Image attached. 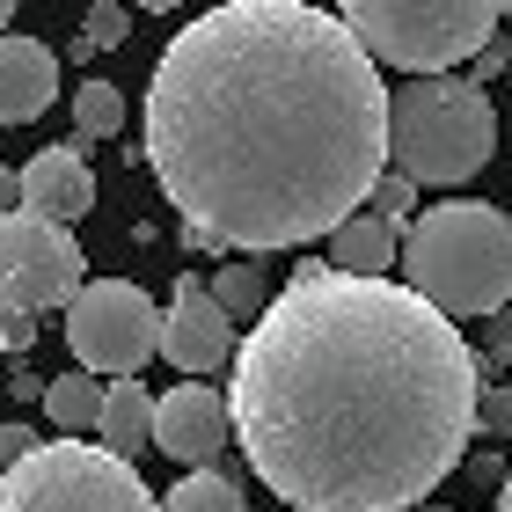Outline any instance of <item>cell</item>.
<instances>
[{
  "label": "cell",
  "mask_w": 512,
  "mask_h": 512,
  "mask_svg": "<svg viewBox=\"0 0 512 512\" xmlns=\"http://www.w3.org/2000/svg\"><path fill=\"white\" fill-rule=\"evenodd\" d=\"M147 169L198 242H330L388 176V88L337 8L227 0L161 44Z\"/></svg>",
  "instance_id": "6da1fadb"
},
{
  "label": "cell",
  "mask_w": 512,
  "mask_h": 512,
  "mask_svg": "<svg viewBox=\"0 0 512 512\" xmlns=\"http://www.w3.org/2000/svg\"><path fill=\"white\" fill-rule=\"evenodd\" d=\"M483 359L395 278L300 264L235 352V425L256 483L293 512H403L461 469Z\"/></svg>",
  "instance_id": "7a4b0ae2"
},
{
  "label": "cell",
  "mask_w": 512,
  "mask_h": 512,
  "mask_svg": "<svg viewBox=\"0 0 512 512\" xmlns=\"http://www.w3.org/2000/svg\"><path fill=\"white\" fill-rule=\"evenodd\" d=\"M410 293L439 315H505L512 308V213L483 198H447L403 235Z\"/></svg>",
  "instance_id": "3957f363"
},
{
  "label": "cell",
  "mask_w": 512,
  "mask_h": 512,
  "mask_svg": "<svg viewBox=\"0 0 512 512\" xmlns=\"http://www.w3.org/2000/svg\"><path fill=\"white\" fill-rule=\"evenodd\" d=\"M498 154L491 88L469 74H432L388 88V169L403 183H469Z\"/></svg>",
  "instance_id": "277c9868"
},
{
  "label": "cell",
  "mask_w": 512,
  "mask_h": 512,
  "mask_svg": "<svg viewBox=\"0 0 512 512\" xmlns=\"http://www.w3.org/2000/svg\"><path fill=\"white\" fill-rule=\"evenodd\" d=\"M337 22L374 66H395L410 81L454 74L461 59H476L498 37L491 0H344Z\"/></svg>",
  "instance_id": "5b68a950"
},
{
  "label": "cell",
  "mask_w": 512,
  "mask_h": 512,
  "mask_svg": "<svg viewBox=\"0 0 512 512\" xmlns=\"http://www.w3.org/2000/svg\"><path fill=\"white\" fill-rule=\"evenodd\" d=\"M0 512H154V491L132 461L88 439H44L0 476Z\"/></svg>",
  "instance_id": "8992f818"
},
{
  "label": "cell",
  "mask_w": 512,
  "mask_h": 512,
  "mask_svg": "<svg viewBox=\"0 0 512 512\" xmlns=\"http://www.w3.org/2000/svg\"><path fill=\"white\" fill-rule=\"evenodd\" d=\"M66 344H74L88 381L96 374L139 381V366L161 352V308L132 278H88V286L66 300Z\"/></svg>",
  "instance_id": "52a82bcc"
},
{
  "label": "cell",
  "mask_w": 512,
  "mask_h": 512,
  "mask_svg": "<svg viewBox=\"0 0 512 512\" xmlns=\"http://www.w3.org/2000/svg\"><path fill=\"white\" fill-rule=\"evenodd\" d=\"M88 286V256L74 242V227L8 213L0 220V315H44L66 308Z\"/></svg>",
  "instance_id": "ba28073f"
},
{
  "label": "cell",
  "mask_w": 512,
  "mask_h": 512,
  "mask_svg": "<svg viewBox=\"0 0 512 512\" xmlns=\"http://www.w3.org/2000/svg\"><path fill=\"white\" fill-rule=\"evenodd\" d=\"M227 352H235V322L213 308L205 278H176L169 308H161V359H169L176 374L205 381L213 366H227Z\"/></svg>",
  "instance_id": "9c48e42d"
},
{
  "label": "cell",
  "mask_w": 512,
  "mask_h": 512,
  "mask_svg": "<svg viewBox=\"0 0 512 512\" xmlns=\"http://www.w3.org/2000/svg\"><path fill=\"white\" fill-rule=\"evenodd\" d=\"M227 395L205 388V381H183L169 395H154V447L183 461V469H213L227 454Z\"/></svg>",
  "instance_id": "30bf717a"
},
{
  "label": "cell",
  "mask_w": 512,
  "mask_h": 512,
  "mask_svg": "<svg viewBox=\"0 0 512 512\" xmlns=\"http://www.w3.org/2000/svg\"><path fill=\"white\" fill-rule=\"evenodd\" d=\"M15 176H22V213H30V220L74 227V220L88 213V205H96V176H88V147H81V139L37 147Z\"/></svg>",
  "instance_id": "8fae6325"
},
{
  "label": "cell",
  "mask_w": 512,
  "mask_h": 512,
  "mask_svg": "<svg viewBox=\"0 0 512 512\" xmlns=\"http://www.w3.org/2000/svg\"><path fill=\"white\" fill-rule=\"evenodd\" d=\"M59 103V52L37 37H0V125H30Z\"/></svg>",
  "instance_id": "7c38bea8"
},
{
  "label": "cell",
  "mask_w": 512,
  "mask_h": 512,
  "mask_svg": "<svg viewBox=\"0 0 512 512\" xmlns=\"http://www.w3.org/2000/svg\"><path fill=\"white\" fill-rule=\"evenodd\" d=\"M96 447H103V454H118V461H132L139 447H154V395L139 388V381L103 388V410H96Z\"/></svg>",
  "instance_id": "4fadbf2b"
},
{
  "label": "cell",
  "mask_w": 512,
  "mask_h": 512,
  "mask_svg": "<svg viewBox=\"0 0 512 512\" xmlns=\"http://www.w3.org/2000/svg\"><path fill=\"white\" fill-rule=\"evenodd\" d=\"M395 256H403V235L381 227L374 213H352L330 235V271H344V278H388Z\"/></svg>",
  "instance_id": "5bb4252c"
},
{
  "label": "cell",
  "mask_w": 512,
  "mask_h": 512,
  "mask_svg": "<svg viewBox=\"0 0 512 512\" xmlns=\"http://www.w3.org/2000/svg\"><path fill=\"white\" fill-rule=\"evenodd\" d=\"M44 417L59 425V439H74V432H96V410H103V381H88V374H59V381H44Z\"/></svg>",
  "instance_id": "9a60e30c"
},
{
  "label": "cell",
  "mask_w": 512,
  "mask_h": 512,
  "mask_svg": "<svg viewBox=\"0 0 512 512\" xmlns=\"http://www.w3.org/2000/svg\"><path fill=\"white\" fill-rule=\"evenodd\" d=\"M154 512H249V498L220 469H191L169 498H154Z\"/></svg>",
  "instance_id": "2e32d148"
},
{
  "label": "cell",
  "mask_w": 512,
  "mask_h": 512,
  "mask_svg": "<svg viewBox=\"0 0 512 512\" xmlns=\"http://www.w3.org/2000/svg\"><path fill=\"white\" fill-rule=\"evenodd\" d=\"M205 293H213V308H220L227 322H256V315L271 308L264 278H256L249 264H227V271H213V278H205Z\"/></svg>",
  "instance_id": "e0dca14e"
},
{
  "label": "cell",
  "mask_w": 512,
  "mask_h": 512,
  "mask_svg": "<svg viewBox=\"0 0 512 512\" xmlns=\"http://www.w3.org/2000/svg\"><path fill=\"white\" fill-rule=\"evenodd\" d=\"M118 125H125V96L110 81H81L74 88V139L88 147V139H118Z\"/></svg>",
  "instance_id": "ac0fdd59"
},
{
  "label": "cell",
  "mask_w": 512,
  "mask_h": 512,
  "mask_svg": "<svg viewBox=\"0 0 512 512\" xmlns=\"http://www.w3.org/2000/svg\"><path fill=\"white\" fill-rule=\"evenodd\" d=\"M366 213H374L381 227H395V235H403V227H410V213H417V183H403V176H381L374 183V198H366Z\"/></svg>",
  "instance_id": "d6986e66"
},
{
  "label": "cell",
  "mask_w": 512,
  "mask_h": 512,
  "mask_svg": "<svg viewBox=\"0 0 512 512\" xmlns=\"http://www.w3.org/2000/svg\"><path fill=\"white\" fill-rule=\"evenodd\" d=\"M81 37L96 44V52H110V44L132 37V15L118 8V0H96V8H88V22H81Z\"/></svg>",
  "instance_id": "ffe728a7"
},
{
  "label": "cell",
  "mask_w": 512,
  "mask_h": 512,
  "mask_svg": "<svg viewBox=\"0 0 512 512\" xmlns=\"http://www.w3.org/2000/svg\"><path fill=\"white\" fill-rule=\"evenodd\" d=\"M476 432H512V388H483L476 395Z\"/></svg>",
  "instance_id": "44dd1931"
},
{
  "label": "cell",
  "mask_w": 512,
  "mask_h": 512,
  "mask_svg": "<svg viewBox=\"0 0 512 512\" xmlns=\"http://www.w3.org/2000/svg\"><path fill=\"white\" fill-rule=\"evenodd\" d=\"M37 447H44V439H37L30 425H0V476H8L22 454H37Z\"/></svg>",
  "instance_id": "7402d4cb"
},
{
  "label": "cell",
  "mask_w": 512,
  "mask_h": 512,
  "mask_svg": "<svg viewBox=\"0 0 512 512\" xmlns=\"http://www.w3.org/2000/svg\"><path fill=\"white\" fill-rule=\"evenodd\" d=\"M505 52H512V44H505V37H491V44H483V52H476V74H469V81L483 88L491 74H505Z\"/></svg>",
  "instance_id": "603a6c76"
},
{
  "label": "cell",
  "mask_w": 512,
  "mask_h": 512,
  "mask_svg": "<svg viewBox=\"0 0 512 512\" xmlns=\"http://www.w3.org/2000/svg\"><path fill=\"white\" fill-rule=\"evenodd\" d=\"M0 337H8V352H15V359L30 352V344H37V330H30V315H0Z\"/></svg>",
  "instance_id": "cb8c5ba5"
},
{
  "label": "cell",
  "mask_w": 512,
  "mask_h": 512,
  "mask_svg": "<svg viewBox=\"0 0 512 512\" xmlns=\"http://www.w3.org/2000/svg\"><path fill=\"white\" fill-rule=\"evenodd\" d=\"M8 213H22V176L0 169V220H8Z\"/></svg>",
  "instance_id": "d4e9b609"
},
{
  "label": "cell",
  "mask_w": 512,
  "mask_h": 512,
  "mask_svg": "<svg viewBox=\"0 0 512 512\" xmlns=\"http://www.w3.org/2000/svg\"><path fill=\"white\" fill-rule=\"evenodd\" d=\"M491 352H498V359H512V308H505V315H491Z\"/></svg>",
  "instance_id": "484cf974"
},
{
  "label": "cell",
  "mask_w": 512,
  "mask_h": 512,
  "mask_svg": "<svg viewBox=\"0 0 512 512\" xmlns=\"http://www.w3.org/2000/svg\"><path fill=\"white\" fill-rule=\"evenodd\" d=\"M498 512H512V469H505V483H498Z\"/></svg>",
  "instance_id": "4316f807"
},
{
  "label": "cell",
  "mask_w": 512,
  "mask_h": 512,
  "mask_svg": "<svg viewBox=\"0 0 512 512\" xmlns=\"http://www.w3.org/2000/svg\"><path fill=\"white\" fill-rule=\"evenodd\" d=\"M8 22H15V8H8V0H0V37H8Z\"/></svg>",
  "instance_id": "83f0119b"
},
{
  "label": "cell",
  "mask_w": 512,
  "mask_h": 512,
  "mask_svg": "<svg viewBox=\"0 0 512 512\" xmlns=\"http://www.w3.org/2000/svg\"><path fill=\"white\" fill-rule=\"evenodd\" d=\"M505 74H512V52H505Z\"/></svg>",
  "instance_id": "f1b7e54d"
}]
</instances>
